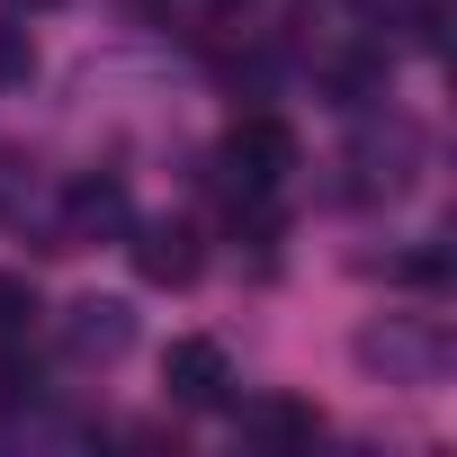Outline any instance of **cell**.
Here are the masks:
<instances>
[{
  "mask_svg": "<svg viewBox=\"0 0 457 457\" xmlns=\"http://www.w3.org/2000/svg\"><path fill=\"white\" fill-rule=\"evenodd\" d=\"M359 117V135H350V153H341V197H403L412 188V170H421V153H430V135L403 117V108H350Z\"/></svg>",
  "mask_w": 457,
  "mask_h": 457,
  "instance_id": "6da1fadb",
  "label": "cell"
},
{
  "mask_svg": "<svg viewBox=\"0 0 457 457\" xmlns=\"http://www.w3.org/2000/svg\"><path fill=\"white\" fill-rule=\"evenodd\" d=\"M350 359L386 386H439L448 377V332H439V314H368L350 332Z\"/></svg>",
  "mask_w": 457,
  "mask_h": 457,
  "instance_id": "7a4b0ae2",
  "label": "cell"
},
{
  "mask_svg": "<svg viewBox=\"0 0 457 457\" xmlns=\"http://www.w3.org/2000/svg\"><path fill=\"white\" fill-rule=\"evenodd\" d=\"M287 170H296V126L278 108H243L224 126V188L234 197H270Z\"/></svg>",
  "mask_w": 457,
  "mask_h": 457,
  "instance_id": "3957f363",
  "label": "cell"
},
{
  "mask_svg": "<svg viewBox=\"0 0 457 457\" xmlns=\"http://www.w3.org/2000/svg\"><path fill=\"white\" fill-rule=\"evenodd\" d=\"M54 341H63L72 368H117L135 350V305L126 296H72L63 323H54Z\"/></svg>",
  "mask_w": 457,
  "mask_h": 457,
  "instance_id": "277c9868",
  "label": "cell"
},
{
  "mask_svg": "<svg viewBox=\"0 0 457 457\" xmlns=\"http://www.w3.org/2000/svg\"><path fill=\"white\" fill-rule=\"evenodd\" d=\"M162 386H170V403H188V412H224V403H234V359H224V341L188 332V341L162 350Z\"/></svg>",
  "mask_w": 457,
  "mask_h": 457,
  "instance_id": "5b68a950",
  "label": "cell"
},
{
  "mask_svg": "<svg viewBox=\"0 0 457 457\" xmlns=\"http://www.w3.org/2000/svg\"><path fill=\"white\" fill-rule=\"evenodd\" d=\"M126 224H135V206H126V188H117V179H72V188H63V224H54V252L117 243Z\"/></svg>",
  "mask_w": 457,
  "mask_h": 457,
  "instance_id": "8992f818",
  "label": "cell"
},
{
  "mask_svg": "<svg viewBox=\"0 0 457 457\" xmlns=\"http://www.w3.org/2000/svg\"><path fill=\"white\" fill-rule=\"evenodd\" d=\"M135 234V278L144 287H188L197 278V224H179V215H153V224H126Z\"/></svg>",
  "mask_w": 457,
  "mask_h": 457,
  "instance_id": "52a82bcc",
  "label": "cell"
},
{
  "mask_svg": "<svg viewBox=\"0 0 457 457\" xmlns=\"http://www.w3.org/2000/svg\"><path fill=\"white\" fill-rule=\"evenodd\" d=\"M243 430H252L261 448H314V439H323V412L296 403V395H261V403H243Z\"/></svg>",
  "mask_w": 457,
  "mask_h": 457,
  "instance_id": "ba28073f",
  "label": "cell"
},
{
  "mask_svg": "<svg viewBox=\"0 0 457 457\" xmlns=\"http://www.w3.org/2000/svg\"><path fill=\"white\" fill-rule=\"evenodd\" d=\"M28 323H37V287H28L19 270H0V350H19Z\"/></svg>",
  "mask_w": 457,
  "mask_h": 457,
  "instance_id": "9c48e42d",
  "label": "cell"
},
{
  "mask_svg": "<svg viewBox=\"0 0 457 457\" xmlns=\"http://www.w3.org/2000/svg\"><path fill=\"white\" fill-rule=\"evenodd\" d=\"M37 81V37L19 19H0V90H28Z\"/></svg>",
  "mask_w": 457,
  "mask_h": 457,
  "instance_id": "30bf717a",
  "label": "cell"
},
{
  "mask_svg": "<svg viewBox=\"0 0 457 457\" xmlns=\"http://www.w3.org/2000/svg\"><path fill=\"white\" fill-rule=\"evenodd\" d=\"M386 278L395 287H448V261L439 252H403V261H386Z\"/></svg>",
  "mask_w": 457,
  "mask_h": 457,
  "instance_id": "8fae6325",
  "label": "cell"
}]
</instances>
